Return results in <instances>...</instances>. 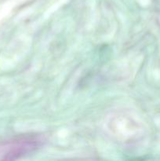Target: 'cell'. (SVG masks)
Returning a JSON list of instances; mask_svg holds the SVG:
<instances>
[{
  "label": "cell",
  "mask_w": 160,
  "mask_h": 161,
  "mask_svg": "<svg viewBox=\"0 0 160 161\" xmlns=\"http://www.w3.org/2000/svg\"><path fill=\"white\" fill-rule=\"evenodd\" d=\"M41 141L36 137H24L0 142V160L18 159L35 150Z\"/></svg>",
  "instance_id": "1"
}]
</instances>
